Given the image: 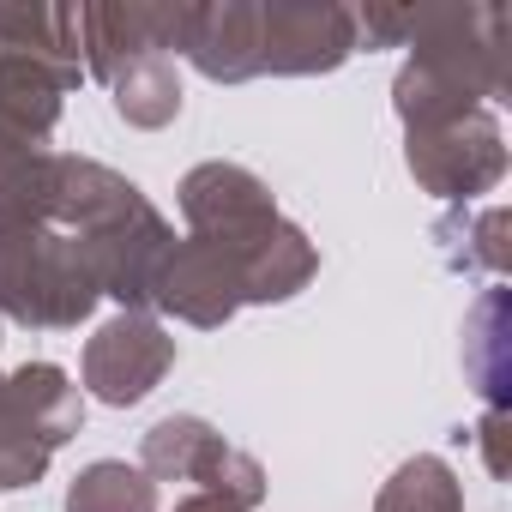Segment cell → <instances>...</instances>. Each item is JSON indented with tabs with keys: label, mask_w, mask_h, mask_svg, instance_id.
Here are the masks:
<instances>
[{
	"label": "cell",
	"mask_w": 512,
	"mask_h": 512,
	"mask_svg": "<svg viewBox=\"0 0 512 512\" xmlns=\"http://www.w3.org/2000/svg\"><path fill=\"white\" fill-rule=\"evenodd\" d=\"M181 25H187V0L181 7H79V61L109 85L121 121L133 127H163L181 115Z\"/></svg>",
	"instance_id": "6da1fadb"
},
{
	"label": "cell",
	"mask_w": 512,
	"mask_h": 512,
	"mask_svg": "<svg viewBox=\"0 0 512 512\" xmlns=\"http://www.w3.org/2000/svg\"><path fill=\"white\" fill-rule=\"evenodd\" d=\"M398 115L410 139V175L434 199H476L506 175V139L488 103L434 85L422 73H398Z\"/></svg>",
	"instance_id": "7a4b0ae2"
},
{
	"label": "cell",
	"mask_w": 512,
	"mask_h": 512,
	"mask_svg": "<svg viewBox=\"0 0 512 512\" xmlns=\"http://www.w3.org/2000/svg\"><path fill=\"white\" fill-rule=\"evenodd\" d=\"M97 272L85 241L49 223H7L0 229V314L43 332H67L97 308Z\"/></svg>",
	"instance_id": "3957f363"
},
{
	"label": "cell",
	"mask_w": 512,
	"mask_h": 512,
	"mask_svg": "<svg viewBox=\"0 0 512 512\" xmlns=\"http://www.w3.org/2000/svg\"><path fill=\"white\" fill-rule=\"evenodd\" d=\"M356 13L332 0H253V79L332 73L356 55Z\"/></svg>",
	"instance_id": "277c9868"
},
{
	"label": "cell",
	"mask_w": 512,
	"mask_h": 512,
	"mask_svg": "<svg viewBox=\"0 0 512 512\" xmlns=\"http://www.w3.org/2000/svg\"><path fill=\"white\" fill-rule=\"evenodd\" d=\"M139 470L151 482H199V494H229L241 506H260L266 494V470L199 416H163L139 446Z\"/></svg>",
	"instance_id": "5b68a950"
},
{
	"label": "cell",
	"mask_w": 512,
	"mask_h": 512,
	"mask_svg": "<svg viewBox=\"0 0 512 512\" xmlns=\"http://www.w3.org/2000/svg\"><path fill=\"white\" fill-rule=\"evenodd\" d=\"M169 362H175V338L145 308H127L85 344V386L121 410V404H139L169 374Z\"/></svg>",
	"instance_id": "8992f818"
},
{
	"label": "cell",
	"mask_w": 512,
	"mask_h": 512,
	"mask_svg": "<svg viewBox=\"0 0 512 512\" xmlns=\"http://www.w3.org/2000/svg\"><path fill=\"white\" fill-rule=\"evenodd\" d=\"M67 512H157V482L121 458H97L73 476Z\"/></svg>",
	"instance_id": "52a82bcc"
},
{
	"label": "cell",
	"mask_w": 512,
	"mask_h": 512,
	"mask_svg": "<svg viewBox=\"0 0 512 512\" xmlns=\"http://www.w3.org/2000/svg\"><path fill=\"white\" fill-rule=\"evenodd\" d=\"M380 512H464L452 464L446 458H410V464H398V476L380 494Z\"/></svg>",
	"instance_id": "ba28073f"
},
{
	"label": "cell",
	"mask_w": 512,
	"mask_h": 512,
	"mask_svg": "<svg viewBox=\"0 0 512 512\" xmlns=\"http://www.w3.org/2000/svg\"><path fill=\"white\" fill-rule=\"evenodd\" d=\"M175 512H253V506H241V500H229V494H187Z\"/></svg>",
	"instance_id": "9c48e42d"
}]
</instances>
